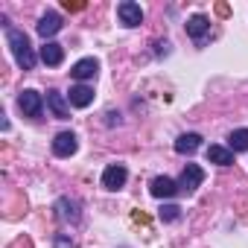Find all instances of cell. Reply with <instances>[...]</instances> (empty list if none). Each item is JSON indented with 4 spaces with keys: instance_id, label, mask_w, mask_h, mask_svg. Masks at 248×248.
I'll return each instance as SVG.
<instances>
[{
    "instance_id": "obj_1",
    "label": "cell",
    "mask_w": 248,
    "mask_h": 248,
    "mask_svg": "<svg viewBox=\"0 0 248 248\" xmlns=\"http://www.w3.org/2000/svg\"><path fill=\"white\" fill-rule=\"evenodd\" d=\"M6 44H9V50H12V56H15V62H18L21 70H32V67H35L38 56H35V50H32V44H30V35H27L24 30L6 27Z\"/></svg>"
},
{
    "instance_id": "obj_2",
    "label": "cell",
    "mask_w": 248,
    "mask_h": 248,
    "mask_svg": "<svg viewBox=\"0 0 248 248\" xmlns=\"http://www.w3.org/2000/svg\"><path fill=\"white\" fill-rule=\"evenodd\" d=\"M53 213H56V219L64 222V225H76V222L82 219V204H79L76 199H70V196H59L56 204H53Z\"/></svg>"
},
{
    "instance_id": "obj_3",
    "label": "cell",
    "mask_w": 248,
    "mask_h": 248,
    "mask_svg": "<svg viewBox=\"0 0 248 248\" xmlns=\"http://www.w3.org/2000/svg\"><path fill=\"white\" fill-rule=\"evenodd\" d=\"M187 35H190V41L196 44V47H204L207 44V38H210V21L204 18V15H193V18H187Z\"/></svg>"
},
{
    "instance_id": "obj_4",
    "label": "cell",
    "mask_w": 248,
    "mask_h": 248,
    "mask_svg": "<svg viewBox=\"0 0 248 248\" xmlns=\"http://www.w3.org/2000/svg\"><path fill=\"white\" fill-rule=\"evenodd\" d=\"M202 181H204V170H202L199 164H187L184 172H181V178H178V190H181L184 196H193V193L202 187Z\"/></svg>"
},
{
    "instance_id": "obj_5",
    "label": "cell",
    "mask_w": 248,
    "mask_h": 248,
    "mask_svg": "<svg viewBox=\"0 0 248 248\" xmlns=\"http://www.w3.org/2000/svg\"><path fill=\"white\" fill-rule=\"evenodd\" d=\"M117 18H120L123 27L135 30V27L143 24V9H140V3H135V0H123V3L117 6Z\"/></svg>"
},
{
    "instance_id": "obj_6",
    "label": "cell",
    "mask_w": 248,
    "mask_h": 248,
    "mask_svg": "<svg viewBox=\"0 0 248 248\" xmlns=\"http://www.w3.org/2000/svg\"><path fill=\"white\" fill-rule=\"evenodd\" d=\"M18 108L24 111V117H41V111H44V96H41L38 91L27 88V91L18 93Z\"/></svg>"
},
{
    "instance_id": "obj_7",
    "label": "cell",
    "mask_w": 248,
    "mask_h": 248,
    "mask_svg": "<svg viewBox=\"0 0 248 248\" xmlns=\"http://www.w3.org/2000/svg\"><path fill=\"white\" fill-rule=\"evenodd\" d=\"M126 181H129V170L123 167V164H111V167H105V172H102V187H105V190L117 193V190L126 187Z\"/></svg>"
},
{
    "instance_id": "obj_8",
    "label": "cell",
    "mask_w": 248,
    "mask_h": 248,
    "mask_svg": "<svg viewBox=\"0 0 248 248\" xmlns=\"http://www.w3.org/2000/svg\"><path fill=\"white\" fill-rule=\"evenodd\" d=\"M76 149H79V138L73 132H59L56 135V140H53V155L56 158H70V155H76Z\"/></svg>"
},
{
    "instance_id": "obj_9",
    "label": "cell",
    "mask_w": 248,
    "mask_h": 248,
    "mask_svg": "<svg viewBox=\"0 0 248 248\" xmlns=\"http://www.w3.org/2000/svg\"><path fill=\"white\" fill-rule=\"evenodd\" d=\"M47 108L53 111L56 120H70V102H67V96H64L62 91H56V88L47 91Z\"/></svg>"
},
{
    "instance_id": "obj_10",
    "label": "cell",
    "mask_w": 248,
    "mask_h": 248,
    "mask_svg": "<svg viewBox=\"0 0 248 248\" xmlns=\"http://www.w3.org/2000/svg\"><path fill=\"white\" fill-rule=\"evenodd\" d=\"M62 27H64V24H62V15H59V12H47V15H41V18H38L35 32H38L44 41H50V38H53Z\"/></svg>"
},
{
    "instance_id": "obj_11",
    "label": "cell",
    "mask_w": 248,
    "mask_h": 248,
    "mask_svg": "<svg viewBox=\"0 0 248 248\" xmlns=\"http://www.w3.org/2000/svg\"><path fill=\"white\" fill-rule=\"evenodd\" d=\"M149 193H152L155 199H172V196H178L181 190H178V181H172V178H167V175H158V178L149 181Z\"/></svg>"
},
{
    "instance_id": "obj_12",
    "label": "cell",
    "mask_w": 248,
    "mask_h": 248,
    "mask_svg": "<svg viewBox=\"0 0 248 248\" xmlns=\"http://www.w3.org/2000/svg\"><path fill=\"white\" fill-rule=\"evenodd\" d=\"M38 59H41L47 67H59V64L64 62V47L56 44V41H44L41 50H38Z\"/></svg>"
},
{
    "instance_id": "obj_13",
    "label": "cell",
    "mask_w": 248,
    "mask_h": 248,
    "mask_svg": "<svg viewBox=\"0 0 248 248\" xmlns=\"http://www.w3.org/2000/svg\"><path fill=\"white\" fill-rule=\"evenodd\" d=\"M96 70H99V62H96V59H79V62L70 67V76L82 85V82L93 79V76H96Z\"/></svg>"
},
{
    "instance_id": "obj_14",
    "label": "cell",
    "mask_w": 248,
    "mask_h": 248,
    "mask_svg": "<svg viewBox=\"0 0 248 248\" xmlns=\"http://www.w3.org/2000/svg\"><path fill=\"white\" fill-rule=\"evenodd\" d=\"M67 102H70L73 108H88V105L93 102V88H91V85H73L70 93H67Z\"/></svg>"
},
{
    "instance_id": "obj_15",
    "label": "cell",
    "mask_w": 248,
    "mask_h": 248,
    "mask_svg": "<svg viewBox=\"0 0 248 248\" xmlns=\"http://www.w3.org/2000/svg\"><path fill=\"white\" fill-rule=\"evenodd\" d=\"M204 155H207V164H216V167H231L233 164V152L228 146H219V143H210Z\"/></svg>"
},
{
    "instance_id": "obj_16",
    "label": "cell",
    "mask_w": 248,
    "mask_h": 248,
    "mask_svg": "<svg viewBox=\"0 0 248 248\" xmlns=\"http://www.w3.org/2000/svg\"><path fill=\"white\" fill-rule=\"evenodd\" d=\"M199 146H202V135H199V132H187V135H181V138L175 140V152H178V155H193Z\"/></svg>"
},
{
    "instance_id": "obj_17",
    "label": "cell",
    "mask_w": 248,
    "mask_h": 248,
    "mask_svg": "<svg viewBox=\"0 0 248 248\" xmlns=\"http://www.w3.org/2000/svg\"><path fill=\"white\" fill-rule=\"evenodd\" d=\"M228 149L236 155V152H248V129H233L228 135Z\"/></svg>"
},
{
    "instance_id": "obj_18",
    "label": "cell",
    "mask_w": 248,
    "mask_h": 248,
    "mask_svg": "<svg viewBox=\"0 0 248 248\" xmlns=\"http://www.w3.org/2000/svg\"><path fill=\"white\" fill-rule=\"evenodd\" d=\"M158 216H161V222H178L181 219V207L178 204H164L158 210Z\"/></svg>"
},
{
    "instance_id": "obj_19",
    "label": "cell",
    "mask_w": 248,
    "mask_h": 248,
    "mask_svg": "<svg viewBox=\"0 0 248 248\" xmlns=\"http://www.w3.org/2000/svg\"><path fill=\"white\" fill-rule=\"evenodd\" d=\"M53 248H76L70 233H53Z\"/></svg>"
},
{
    "instance_id": "obj_20",
    "label": "cell",
    "mask_w": 248,
    "mask_h": 248,
    "mask_svg": "<svg viewBox=\"0 0 248 248\" xmlns=\"http://www.w3.org/2000/svg\"><path fill=\"white\" fill-rule=\"evenodd\" d=\"M105 117H108V120H105V123H108V126H120V123H123V120H120V114H117V111H108V114H105Z\"/></svg>"
},
{
    "instance_id": "obj_21",
    "label": "cell",
    "mask_w": 248,
    "mask_h": 248,
    "mask_svg": "<svg viewBox=\"0 0 248 248\" xmlns=\"http://www.w3.org/2000/svg\"><path fill=\"white\" fill-rule=\"evenodd\" d=\"M155 53H158V56H167V53H170V44H167V41H158V44H155Z\"/></svg>"
}]
</instances>
